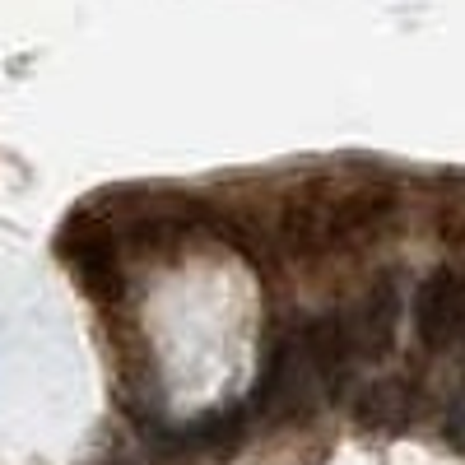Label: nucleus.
Listing matches in <instances>:
<instances>
[{"label":"nucleus","instance_id":"f257e3e1","mask_svg":"<svg viewBox=\"0 0 465 465\" xmlns=\"http://www.w3.org/2000/svg\"><path fill=\"white\" fill-rule=\"evenodd\" d=\"M317 372L307 363V349H302V335L298 340H284L275 354H270V368L256 386V410L265 419H298L312 410V391H317Z\"/></svg>","mask_w":465,"mask_h":465},{"label":"nucleus","instance_id":"7ed1b4c3","mask_svg":"<svg viewBox=\"0 0 465 465\" xmlns=\"http://www.w3.org/2000/svg\"><path fill=\"white\" fill-rule=\"evenodd\" d=\"M302 349H307V363H312L317 381L326 391H340L354 372V354H359V340H354V326L340 312H322L312 326L302 331Z\"/></svg>","mask_w":465,"mask_h":465},{"label":"nucleus","instance_id":"39448f33","mask_svg":"<svg viewBox=\"0 0 465 465\" xmlns=\"http://www.w3.org/2000/svg\"><path fill=\"white\" fill-rule=\"evenodd\" d=\"M410 410H414V401L401 381H377L359 396V419L372 423V429H396V423L410 419Z\"/></svg>","mask_w":465,"mask_h":465},{"label":"nucleus","instance_id":"f03ea898","mask_svg":"<svg viewBox=\"0 0 465 465\" xmlns=\"http://www.w3.org/2000/svg\"><path fill=\"white\" fill-rule=\"evenodd\" d=\"M414 331L423 349H451L465 331V280L451 265L433 270L414 293Z\"/></svg>","mask_w":465,"mask_h":465},{"label":"nucleus","instance_id":"20e7f679","mask_svg":"<svg viewBox=\"0 0 465 465\" xmlns=\"http://www.w3.org/2000/svg\"><path fill=\"white\" fill-rule=\"evenodd\" d=\"M401 284L391 280V275H381L372 289H368V298H363V317H359V331H354V340H359V349L368 359H386L391 354V344H396V331H401Z\"/></svg>","mask_w":465,"mask_h":465}]
</instances>
